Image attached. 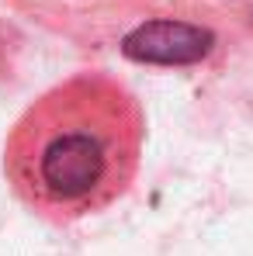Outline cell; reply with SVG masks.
<instances>
[{"label":"cell","mask_w":253,"mask_h":256,"mask_svg":"<svg viewBox=\"0 0 253 256\" xmlns=\"http://www.w3.org/2000/svg\"><path fill=\"white\" fill-rule=\"evenodd\" d=\"M146 118L125 84L84 73L42 94L7 135L4 170L14 194L52 222L104 212L142 160Z\"/></svg>","instance_id":"cell-1"},{"label":"cell","mask_w":253,"mask_h":256,"mask_svg":"<svg viewBox=\"0 0 253 256\" xmlns=\"http://www.w3.org/2000/svg\"><path fill=\"white\" fill-rule=\"evenodd\" d=\"M211 48H215V35L208 28L173 21V18L146 21L122 38V52L128 59L153 62V66H191V62H201Z\"/></svg>","instance_id":"cell-2"}]
</instances>
